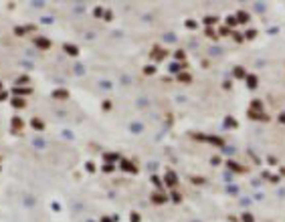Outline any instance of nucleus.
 <instances>
[{
	"instance_id": "15",
	"label": "nucleus",
	"mask_w": 285,
	"mask_h": 222,
	"mask_svg": "<svg viewBox=\"0 0 285 222\" xmlns=\"http://www.w3.org/2000/svg\"><path fill=\"white\" fill-rule=\"evenodd\" d=\"M255 34H257V33H255V30H249V33H247V39H253Z\"/></svg>"
},
{
	"instance_id": "3",
	"label": "nucleus",
	"mask_w": 285,
	"mask_h": 222,
	"mask_svg": "<svg viewBox=\"0 0 285 222\" xmlns=\"http://www.w3.org/2000/svg\"><path fill=\"white\" fill-rule=\"evenodd\" d=\"M251 109H253V111H263V103H261L259 99L253 101V103H251Z\"/></svg>"
},
{
	"instance_id": "5",
	"label": "nucleus",
	"mask_w": 285,
	"mask_h": 222,
	"mask_svg": "<svg viewBox=\"0 0 285 222\" xmlns=\"http://www.w3.org/2000/svg\"><path fill=\"white\" fill-rule=\"evenodd\" d=\"M237 18H239V22H247V20H249V14H247V12H243V10H239Z\"/></svg>"
},
{
	"instance_id": "4",
	"label": "nucleus",
	"mask_w": 285,
	"mask_h": 222,
	"mask_svg": "<svg viewBox=\"0 0 285 222\" xmlns=\"http://www.w3.org/2000/svg\"><path fill=\"white\" fill-rule=\"evenodd\" d=\"M224 127H237V119L226 117V119H224Z\"/></svg>"
},
{
	"instance_id": "13",
	"label": "nucleus",
	"mask_w": 285,
	"mask_h": 222,
	"mask_svg": "<svg viewBox=\"0 0 285 222\" xmlns=\"http://www.w3.org/2000/svg\"><path fill=\"white\" fill-rule=\"evenodd\" d=\"M131 222H140V214L134 212V214H131Z\"/></svg>"
},
{
	"instance_id": "17",
	"label": "nucleus",
	"mask_w": 285,
	"mask_h": 222,
	"mask_svg": "<svg viewBox=\"0 0 285 222\" xmlns=\"http://www.w3.org/2000/svg\"><path fill=\"white\" fill-rule=\"evenodd\" d=\"M103 222H111V220H109V218H103Z\"/></svg>"
},
{
	"instance_id": "7",
	"label": "nucleus",
	"mask_w": 285,
	"mask_h": 222,
	"mask_svg": "<svg viewBox=\"0 0 285 222\" xmlns=\"http://www.w3.org/2000/svg\"><path fill=\"white\" fill-rule=\"evenodd\" d=\"M166 182H168L170 186H172V184H176V176L172 174V172H168V174H166Z\"/></svg>"
},
{
	"instance_id": "6",
	"label": "nucleus",
	"mask_w": 285,
	"mask_h": 222,
	"mask_svg": "<svg viewBox=\"0 0 285 222\" xmlns=\"http://www.w3.org/2000/svg\"><path fill=\"white\" fill-rule=\"evenodd\" d=\"M235 75H237L239 79H245V77H247V73H245L243 67H237V69H235Z\"/></svg>"
},
{
	"instance_id": "9",
	"label": "nucleus",
	"mask_w": 285,
	"mask_h": 222,
	"mask_svg": "<svg viewBox=\"0 0 285 222\" xmlns=\"http://www.w3.org/2000/svg\"><path fill=\"white\" fill-rule=\"evenodd\" d=\"M178 81H184V83H188V81H190V75H188V73H180V75H178Z\"/></svg>"
},
{
	"instance_id": "11",
	"label": "nucleus",
	"mask_w": 285,
	"mask_h": 222,
	"mask_svg": "<svg viewBox=\"0 0 285 222\" xmlns=\"http://www.w3.org/2000/svg\"><path fill=\"white\" fill-rule=\"evenodd\" d=\"M152 200H154V202H158V204H162V202H166V198H164V196H158V194H156L154 198H152Z\"/></svg>"
},
{
	"instance_id": "12",
	"label": "nucleus",
	"mask_w": 285,
	"mask_h": 222,
	"mask_svg": "<svg viewBox=\"0 0 285 222\" xmlns=\"http://www.w3.org/2000/svg\"><path fill=\"white\" fill-rule=\"evenodd\" d=\"M269 164L275 166V164H277V158H275V155H269Z\"/></svg>"
},
{
	"instance_id": "1",
	"label": "nucleus",
	"mask_w": 285,
	"mask_h": 222,
	"mask_svg": "<svg viewBox=\"0 0 285 222\" xmlns=\"http://www.w3.org/2000/svg\"><path fill=\"white\" fill-rule=\"evenodd\" d=\"M245 79H247V87H251V89L257 87V77H255V75H247Z\"/></svg>"
},
{
	"instance_id": "2",
	"label": "nucleus",
	"mask_w": 285,
	"mask_h": 222,
	"mask_svg": "<svg viewBox=\"0 0 285 222\" xmlns=\"http://www.w3.org/2000/svg\"><path fill=\"white\" fill-rule=\"evenodd\" d=\"M249 117H253V119H261V121H267V119H269L265 113H259V111H251V113H249Z\"/></svg>"
},
{
	"instance_id": "16",
	"label": "nucleus",
	"mask_w": 285,
	"mask_h": 222,
	"mask_svg": "<svg viewBox=\"0 0 285 222\" xmlns=\"http://www.w3.org/2000/svg\"><path fill=\"white\" fill-rule=\"evenodd\" d=\"M229 33H231V30H229L226 27H223V28H220V34H229Z\"/></svg>"
},
{
	"instance_id": "10",
	"label": "nucleus",
	"mask_w": 285,
	"mask_h": 222,
	"mask_svg": "<svg viewBox=\"0 0 285 222\" xmlns=\"http://www.w3.org/2000/svg\"><path fill=\"white\" fill-rule=\"evenodd\" d=\"M229 168H233L235 172H243V168H241V166H237L235 161H229Z\"/></svg>"
},
{
	"instance_id": "8",
	"label": "nucleus",
	"mask_w": 285,
	"mask_h": 222,
	"mask_svg": "<svg viewBox=\"0 0 285 222\" xmlns=\"http://www.w3.org/2000/svg\"><path fill=\"white\" fill-rule=\"evenodd\" d=\"M241 220H243V222H253L255 218H253V214H249V212H245V214L241 216Z\"/></svg>"
},
{
	"instance_id": "14",
	"label": "nucleus",
	"mask_w": 285,
	"mask_h": 222,
	"mask_svg": "<svg viewBox=\"0 0 285 222\" xmlns=\"http://www.w3.org/2000/svg\"><path fill=\"white\" fill-rule=\"evenodd\" d=\"M186 27H190V28H194V27H196V22H194V20H188V22H186Z\"/></svg>"
}]
</instances>
